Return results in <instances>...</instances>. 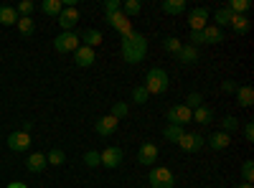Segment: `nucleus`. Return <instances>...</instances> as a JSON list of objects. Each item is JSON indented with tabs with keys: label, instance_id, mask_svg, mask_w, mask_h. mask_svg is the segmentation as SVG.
<instances>
[{
	"label": "nucleus",
	"instance_id": "f257e3e1",
	"mask_svg": "<svg viewBox=\"0 0 254 188\" xmlns=\"http://www.w3.org/2000/svg\"><path fill=\"white\" fill-rule=\"evenodd\" d=\"M120 51H122V59L127 61V64H140V61L145 59V54H147V38L135 31L127 38H122Z\"/></svg>",
	"mask_w": 254,
	"mask_h": 188
},
{
	"label": "nucleus",
	"instance_id": "f03ea898",
	"mask_svg": "<svg viewBox=\"0 0 254 188\" xmlns=\"http://www.w3.org/2000/svg\"><path fill=\"white\" fill-rule=\"evenodd\" d=\"M150 94H165L168 92V87H171V79H168V74H165V69H160V66H153L150 71L145 74V84H142Z\"/></svg>",
	"mask_w": 254,
	"mask_h": 188
},
{
	"label": "nucleus",
	"instance_id": "7ed1b4c3",
	"mask_svg": "<svg viewBox=\"0 0 254 188\" xmlns=\"http://www.w3.org/2000/svg\"><path fill=\"white\" fill-rule=\"evenodd\" d=\"M147 181H150L153 188H173V186H176V176H173V171L163 168V165L153 168L150 176H147Z\"/></svg>",
	"mask_w": 254,
	"mask_h": 188
},
{
	"label": "nucleus",
	"instance_id": "20e7f679",
	"mask_svg": "<svg viewBox=\"0 0 254 188\" xmlns=\"http://www.w3.org/2000/svg\"><path fill=\"white\" fill-rule=\"evenodd\" d=\"M165 117H168V125H181V127H186L190 122V117H193V110H188L186 104H173V107L165 112Z\"/></svg>",
	"mask_w": 254,
	"mask_h": 188
},
{
	"label": "nucleus",
	"instance_id": "39448f33",
	"mask_svg": "<svg viewBox=\"0 0 254 188\" xmlns=\"http://www.w3.org/2000/svg\"><path fill=\"white\" fill-rule=\"evenodd\" d=\"M107 23L122 36V38H127V36H130V33H135L132 31V20L130 18H127L122 10H117V13H112V15H107Z\"/></svg>",
	"mask_w": 254,
	"mask_h": 188
},
{
	"label": "nucleus",
	"instance_id": "423d86ee",
	"mask_svg": "<svg viewBox=\"0 0 254 188\" xmlns=\"http://www.w3.org/2000/svg\"><path fill=\"white\" fill-rule=\"evenodd\" d=\"M54 49H56L59 54H71V51H76V49H79V36H76L74 31H66V33L56 36Z\"/></svg>",
	"mask_w": 254,
	"mask_h": 188
},
{
	"label": "nucleus",
	"instance_id": "0eeeda50",
	"mask_svg": "<svg viewBox=\"0 0 254 188\" xmlns=\"http://www.w3.org/2000/svg\"><path fill=\"white\" fill-rule=\"evenodd\" d=\"M176 145H178L183 153H198L203 145H206V140H203V135H198V132H183V137H181Z\"/></svg>",
	"mask_w": 254,
	"mask_h": 188
},
{
	"label": "nucleus",
	"instance_id": "6e6552de",
	"mask_svg": "<svg viewBox=\"0 0 254 188\" xmlns=\"http://www.w3.org/2000/svg\"><path fill=\"white\" fill-rule=\"evenodd\" d=\"M99 160H102L104 168L115 171V168H120V165H122V150L115 148V145H110V148H104V150L99 153Z\"/></svg>",
	"mask_w": 254,
	"mask_h": 188
},
{
	"label": "nucleus",
	"instance_id": "1a4fd4ad",
	"mask_svg": "<svg viewBox=\"0 0 254 188\" xmlns=\"http://www.w3.org/2000/svg\"><path fill=\"white\" fill-rule=\"evenodd\" d=\"M8 148L13 153H26L31 148V135L23 132V130H18V132H10L8 135Z\"/></svg>",
	"mask_w": 254,
	"mask_h": 188
},
{
	"label": "nucleus",
	"instance_id": "9d476101",
	"mask_svg": "<svg viewBox=\"0 0 254 188\" xmlns=\"http://www.w3.org/2000/svg\"><path fill=\"white\" fill-rule=\"evenodd\" d=\"M137 163L142 165H155L158 163V145L155 142H142L137 150Z\"/></svg>",
	"mask_w": 254,
	"mask_h": 188
},
{
	"label": "nucleus",
	"instance_id": "9b49d317",
	"mask_svg": "<svg viewBox=\"0 0 254 188\" xmlns=\"http://www.w3.org/2000/svg\"><path fill=\"white\" fill-rule=\"evenodd\" d=\"M206 20H208V8H193V10H190L188 13V26H190V31H203L208 23H206Z\"/></svg>",
	"mask_w": 254,
	"mask_h": 188
},
{
	"label": "nucleus",
	"instance_id": "f8f14e48",
	"mask_svg": "<svg viewBox=\"0 0 254 188\" xmlns=\"http://www.w3.org/2000/svg\"><path fill=\"white\" fill-rule=\"evenodd\" d=\"M117 125H120V120H115L112 115H104V117L97 120L94 130H97V135H102V137H110L112 132H117Z\"/></svg>",
	"mask_w": 254,
	"mask_h": 188
},
{
	"label": "nucleus",
	"instance_id": "ddd939ff",
	"mask_svg": "<svg viewBox=\"0 0 254 188\" xmlns=\"http://www.w3.org/2000/svg\"><path fill=\"white\" fill-rule=\"evenodd\" d=\"M74 61H76V66H81V69L92 66L94 61H97V56H94V49H89V46L79 44V49L74 51Z\"/></svg>",
	"mask_w": 254,
	"mask_h": 188
},
{
	"label": "nucleus",
	"instance_id": "4468645a",
	"mask_svg": "<svg viewBox=\"0 0 254 188\" xmlns=\"http://www.w3.org/2000/svg\"><path fill=\"white\" fill-rule=\"evenodd\" d=\"M76 23H79V10H76V8H64V10L59 13V26L64 28V33L71 31Z\"/></svg>",
	"mask_w": 254,
	"mask_h": 188
},
{
	"label": "nucleus",
	"instance_id": "2eb2a0df",
	"mask_svg": "<svg viewBox=\"0 0 254 188\" xmlns=\"http://www.w3.org/2000/svg\"><path fill=\"white\" fill-rule=\"evenodd\" d=\"M46 165H49V160H46L44 153H33V155H28V160H26V168H28L31 173H44Z\"/></svg>",
	"mask_w": 254,
	"mask_h": 188
},
{
	"label": "nucleus",
	"instance_id": "dca6fc26",
	"mask_svg": "<svg viewBox=\"0 0 254 188\" xmlns=\"http://www.w3.org/2000/svg\"><path fill=\"white\" fill-rule=\"evenodd\" d=\"M176 59L181 61V64H188V66H190V64H198V49L188 44V46H183V49L178 51Z\"/></svg>",
	"mask_w": 254,
	"mask_h": 188
},
{
	"label": "nucleus",
	"instance_id": "f3484780",
	"mask_svg": "<svg viewBox=\"0 0 254 188\" xmlns=\"http://www.w3.org/2000/svg\"><path fill=\"white\" fill-rule=\"evenodd\" d=\"M190 122H198V125H211L214 122V110L206 107V104H201V107L193 110V117H190Z\"/></svg>",
	"mask_w": 254,
	"mask_h": 188
},
{
	"label": "nucleus",
	"instance_id": "a211bd4d",
	"mask_svg": "<svg viewBox=\"0 0 254 188\" xmlns=\"http://www.w3.org/2000/svg\"><path fill=\"white\" fill-rule=\"evenodd\" d=\"M160 10L168 13V15H181L186 10V0H163Z\"/></svg>",
	"mask_w": 254,
	"mask_h": 188
},
{
	"label": "nucleus",
	"instance_id": "6ab92c4d",
	"mask_svg": "<svg viewBox=\"0 0 254 188\" xmlns=\"http://www.w3.org/2000/svg\"><path fill=\"white\" fill-rule=\"evenodd\" d=\"M18 13H15V8H10V5H0V26H15L18 23Z\"/></svg>",
	"mask_w": 254,
	"mask_h": 188
},
{
	"label": "nucleus",
	"instance_id": "aec40b11",
	"mask_svg": "<svg viewBox=\"0 0 254 188\" xmlns=\"http://www.w3.org/2000/svg\"><path fill=\"white\" fill-rule=\"evenodd\" d=\"M234 94H237V102L242 104V107H252V104H254V89H252L249 84L239 87Z\"/></svg>",
	"mask_w": 254,
	"mask_h": 188
},
{
	"label": "nucleus",
	"instance_id": "412c9836",
	"mask_svg": "<svg viewBox=\"0 0 254 188\" xmlns=\"http://www.w3.org/2000/svg\"><path fill=\"white\" fill-rule=\"evenodd\" d=\"M224 41V31L216 26H206L203 28V44H221Z\"/></svg>",
	"mask_w": 254,
	"mask_h": 188
},
{
	"label": "nucleus",
	"instance_id": "4be33fe9",
	"mask_svg": "<svg viewBox=\"0 0 254 188\" xmlns=\"http://www.w3.org/2000/svg\"><path fill=\"white\" fill-rule=\"evenodd\" d=\"M79 41H84V46L94 49V46H99V44H102V31H97V28H87Z\"/></svg>",
	"mask_w": 254,
	"mask_h": 188
},
{
	"label": "nucleus",
	"instance_id": "5701e85b",
	"mask_svg": "<svg viewBox=\"0 0 254 188\" xmlns=\"http://www.w3.org/2000/svg\"><path fill=\"white\" fill-rule=\"evenodd\" d=\"M229 142H231V137H229L226 132H221V130L208 137V145H211L214 150H224V148H229Z\"/></svg>",
	"mask_w": 254,
	"mask_h": 188
},
{
	"label": "nucleus",
	"instance_id": "b1692460",
	"mask_svg": "<svg viewBox=\"0 0 254 188\" xmlns=\"http://www.w3.org/2000/svg\"><path fill=\"white\" fill-rule=\"evenodd\" d=\"M183 132H186V127H181V125H165L163 137H165L168 142H178V140L183 137Z\"/></svg>",
	"mask_w": 254,
	"mask_h": 188
},
{
	"label": "nucleus",
	"instance_id": "393cba45",
	"mask_svg": "<svg viewBox=\"0 0 254 188\" xmlns=\"http://www.w3.org/2000/svg\"><path fill=\"white\" fill-rule=\"evenodd\" d=\"M229 26L234 28V33H239V36H244V33L252 28V23H249V18H247V15H234Z\"/></svg>",
	"mask_w": 254,
	"mask_h": 188
},
{
	"label": "nucleus",
	"instance_id": "a878e982",
	"mask_svg": "<svg viewBox=\"0 0 254 188\" xmlns=\"http://www.w3.org/2000/svg\"><path fill=\"white\" fill-rule=\"evenodd\" d=\"M15 26H18V33H20V36H26V38L36 33V20H33V18H18V23H15Z\"/></svg>",
	"mask_w": 254,
	"mask_h": 188
},
{
	"label": "nucleus",
	"instance_id": "bb28decb",
	"mask_svg": "<svg viewBox=\"0 0 254 188\" xmlns=\"http://www.w3.org/2000/svg\"><path fill=\"white\" fill-rule=\"evenodd\" d=\"M41 10H44L46 15L59 18V13L64 10V3H61V0H44V3H41Z\"/></svg>",
	"mask_w": 254,
	"mask_h": 188
},
{
	"label": "nucleus",
	"instance_id": "cd10ccee",
	"mask_svg": "<svg viewBox=\"0 0 254 188\" xmlns=\"http://www.w3.org/2000/svg\"><path fill=\"white\" fill-rule=\"evenodd\" d=\"M214 18H216V23H214V26H216V28H224V26H229V23H231L234 13H231V10L224 5V8H219V10L214 13Z\"/></svg>",
	"mask_w": 254,
	"mask_h": 188
},
{
	"label": "nucleus",
	"instance_id": "c85d7f7f",
	"mask_svg": "<svg viewBox=\"0 0 254 188\" xmlns=\"http://www.w3.org/2000/svg\"><path fill=\"white\" fill-rule=\"evenodd\" d=\"M231 13H234V15H244L249 8H252V3H249V0H229V5H226Z\"/></svg>",
	"mask_w": 254,
	"mask_h": 188
},
{
	"label": "nucleus",
	"instance_id": "c756f323",
	"mask_svg": "<svg viewBox=\"0 0 254 188\" xmlns=\"http://www.w3.org/2000/svg\"><path fill=\"white\" fill-rule=\"evenodd\" d=\"M163 49L168 51V54H173V56H178V51L183 49V44L176 38V36H168V38H163Z\"/></svg>",
	"mask_w": 254,
	"mask_h": 188
},
{
	"label": "nucleus",
	"instance_id": "7c9ffc66",
	"mask_svg": "<svg viewBox=\"0 0 254 188\" xmlns=\"http://www.w3.org/2000/svg\"><path fill=\"white\" fill-rule=\"evenodd\" d=\"M140 10H142V3H140V0H125V3H122V13H125L127 18L137 15Z\"/></svg>",
	"mask_w": 254,
	"mask_h": 188
},
{
	"label": "nucleus",
	"instance_id": "2f4dec72",
	"mask_svg": "<svg viewBox=\"0 0 254 188\" xmlns=\"http://www.w3.org/2000/svg\"><path fill=\"white\" fill-rule=\"evenodd\" d=\"M110 115H112L115 120H125L127 115H130V107H127L125 102H115V104H112V112H110Z\"/></svg>",
	"mask_w": 254,
	"mask_h": 188
},
{
	"label": "nucleus",
	"instance_id": "473e14b6",
	"mask_svg": "<svg viewBox=\"0 0 254 188\" xmlns=\"http://www.w3.org/2000/svg\"><path fill=\"white\" fill-rule=\"evenodd\" d=\"M231 130H239V120L237 117H231V115H226L224 120H221V132H231Z\"/></svg>",
	"mask_w": 254,
	"mask_h": 188
},
{
	"label": "nucleus",
	"instance_id": "72a5a7b5",
	"mask_svg": "<svg viewBox=\"0 0 254 188\" xmlns=\"http://www.w3.org/2000/svg\"><path fill=\"white\" fill-rule=\"evenodd\" d=\"M242 183H254V163L247 160L242 165Z\"/></svg>",
	"mask_w": 254,
	"mask_h": 188
},
{
	"label": "nucleus",
	"instance_id": "f704fd0d",
	"mask_svg": "<svg viewBox=\"0 0 254 188\" xmlns=\"http://www.w3.org/2000/svg\"><path fill=\"white\" fill-rule=\"evenodd\" d=\"M183 104H186L188 110H196V107H201V104H203V97H201L198 92H190V94L186 97V102H183Z\"/></svg>",
	"mask_w": 254,
	"mask_h": 188
},
{
	"label": "nucleus",
	"instance_id": "c9c22d12",
	"mask_svg": "<svg viewBox=\"0 0 254 188\" xmlns=\"http://www.w3.org/2000/svg\"><path fill=\"white\" fill-rule=\"evenodd\" d=\"M46 160H49V165H64V160H66V155H64V150H59V148H54L49 155H46Z\"/></svg>",
	"mask_w": 254,
	"mask_h": 188
},
{
	"label": "nucleus",
	"instance_id": "e433bc0d",
	"mask_svg": "<svg viewBox=\"0 0 254 188\" xmlns=\"http://www.w3.org/2000/svg\"><path fill=\"white\" fill-rule=\"evenodd\" d=\"M33 3L31 0H23V3H18V8H15V13L20 15V18H31V13H33Z\"/></svg>",
	"mask_w": 254,
	"mask_h": 188
},
{
	"label": "nucleus",
	"instance_id": "4c0bfd02",
	"mask_svg": "<svg viewBox=\"0 0 254 188\" xmlns=\"http://www.w3.org/2000/svg\"><path fill=\"white\" fill-rule=\"evenodd\" d=\"M84 165H89V168H97V165H102L99 153H97V150H87V153H84Z\"/></svg>",
	"mask_w": 254,
	"mask_h": 188
},
{
	"label": "nucleus",
	"instance_id": "58836bf2",
	"mask_svg": "<svg viewBox=\"0 0 254 188\" xmlns=\"http://www.w3.org/2000/svg\"><path fill=\"white\" fill-rule=\"evenodd\" d=\"M132 99H135L137 104H145L147 99H150V92H147V89L140 84V87H135V89H132Z\"/></svg>",
	"mask_w": 254,
	"mask_h": 188
},
{
	"label": "nucleus",
	"instance_id": "ea45409f",
	"mask_svg": "<svg viewBox=\"0 0 254 188\" xmlns=\"http://www.w3.org/2000/svg\"><path fill=\"white\" fill-rule=\"evenodd\" d=\"M117 10H122L120 0H107V3H104V15H112V13H117Z\"/></svg>",
	"mask_w": 254,
	"mask_h": 188
},
{
	"label": "nucleus",
	"instance_id": "a19ab883",
	"mask_svg": "<svg viewBox=\"0 0 254 188\" xmlns=\"http://www.w3.org/2000/svg\"><path fill=\"white\" fill-rule=\"evenodd\" d=\"M203 44V31H190V46Z\"/></svg>",
	"mask_w": 254,
	"mask_h": 188
},
{
	"label": "nucleus",
	"instance_id": "79ce46f5",
	"mask_svg": "<svg viewBox=\"0 0 254 188\" xmlns=\"http://www.w3.org/2000/svg\"><path fill=\"white\" fill-rule=\"evenodd\" d=\"M237 89H239V84H237L234 79H226L224 84H221V92H237Z\"/></svg>",
	"mask_w": 254,
	"mask_h": 188
},
{
	"label": "nucleus",
	"instance_id": "37998d69",
	"mask_svg": "<svg viewBox=\"0 0 254 188\" xmlns=\"http://www.w3.org/2000/svg\"><path fill=\"white\" fill-rule=\"evenodd\" d=\"M244 137H247V142H254V122L244 125Z\"/></svg>",
	"mask_w": 254,
	"mask_h": 188
},
{
	"label": "nucleus",
	"instance_id": "c03bdc74",
	"mask_svg": "<svg viewBox=\"0 0 254 188\" xmlns=\"http://www.w3.org/2000/svg\"><path fill=\"white\" fill-rule=\"evenodd\" d=\"M5 188H28V186H26V183H20V181H15V183H8Z\"/></svg>",
	"mask_w": 254,
	"mask_h": 188
},
{
	"label": "nucleus",
	"instance_id": "a18cd8bd",
	"mask_svg": "<svg viewBox=\"0 0 254 188\" xmlns=\"http://www.w3.org/2000/svg\"><path fill=\"white\" fill-rule=\"evenodd\" d=\"M237 188H254V186H252V183H239Z\"/></svg>",
	"mask_w": 254,
	"mask_h": 188
}]
</instances>
